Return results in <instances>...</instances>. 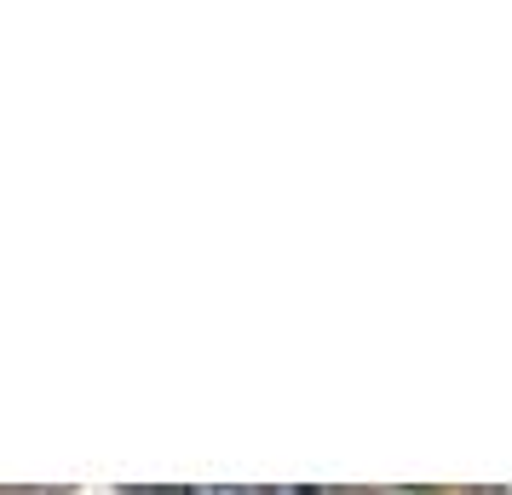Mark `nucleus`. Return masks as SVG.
<instances>
[{"instance_id": "1", "label": "nucleus", "mask_w": 512, "mask_h": 495, "mask_svg": "<svg viewBox=\"0 0 512 495\" xmlns=\"http://www.w3.org/2000/svg\"><path fill=\"white\" fill-rule=\"evenodd\" d=\"M190 495H254V490H190Z\"/></svg>"}, {"instance_id": "2", "label": "nucleus", "mask_w": 512, "mask_h": 495, "mask_svg": "<svg viewBox=\"0 0 512 495\" xmlns=\"http://www.w3.org/2000/svg\"><path fill=\"white\" fill-rule=\"evenodd\" d=\"M271 495H311V490H271Z\"/></svg>"}]
</instances>
